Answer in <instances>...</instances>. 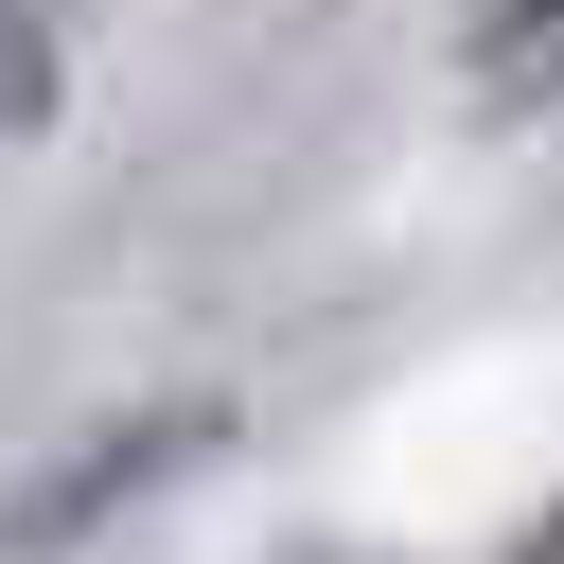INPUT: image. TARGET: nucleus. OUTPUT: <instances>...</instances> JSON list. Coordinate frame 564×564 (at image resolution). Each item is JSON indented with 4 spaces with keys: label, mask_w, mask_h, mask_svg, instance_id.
<instances>
[{
    "label": "nucleus",
    "mask_w": 564,
    "mask_h": 564,
    "mask_svg": "<svg viewBox=\"0 0 564 564\" xmlns=\"http://www.w3.org/2000/svg\"><path fill=\"white\" fill-rule=\"evenodd\" d=\"M511 564H564V511H529V529H511Z\"/></svg>",
    "instance_id": "obj_4"
},
{
    "label": "nucleus",
    "mask_w": 564,
    "mask_h": 564,
    "mask_svg": "<svg viewBox=\"0 0 564 564\" xmlns=\"http://www.w3.org/2000/svg\"><path fill=\"white\" fill-rule=\"evenodd\" d=\"M70 106V53H53V0H0V141H53Z\"/></svg>",
    "instance_id": "obj_2"
},
{
    "label": "nucleus",
    "mask_w": 564,
    "mask_h": 564,
    "mask_svg": "<svg viewBox=\"0 0 564 564\" xmlns=\"http://www.w3.org/2000/svg\"><path fill=\"white\" fill-rule=\"evenodd\" d=\"M212 441H229V388H176V405H123V423H88L70 458H35V476L0 494V564H70V546H88V529H123L141 494H176Z\"/></svg>",
    "instance_id": "obj_1"
},
{
    "label": "nucleus",
    "mask_w": 564,
    "mask_h": 564,
    "mask_svg": "<svg viewBox=\"0 0 564 564\" xmlns=\"http://www.w3.org/2000/svg\"><path fill=\"white\" fill-rule=\"evenodd\" d=\"M546 53H564V0H476V18H458V70H476V88H529Z\"/></svg>",
    "instance_id": "obj_3"
}]
</instances>
